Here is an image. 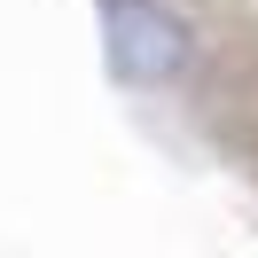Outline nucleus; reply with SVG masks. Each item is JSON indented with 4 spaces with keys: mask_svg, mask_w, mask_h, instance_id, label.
Segmentation results:
<instances>
[{
    "mask_svg": "<svg viewBox=\"0 0 258 258\" xmlns=\"http://www.w3.org/2000/svg\"><path fill=\"white\" fill-rule=\"evenodd\" d=\"M102 32H110V71L125 86H164L180 79V63H188V24L172 16V8H157V0H102Z\"/></svg>",
    "mask_w": 258,
    "mask_h": 258,
    "instance_id": "f257e3e1",
    "label": "nucleus"
}]
</instances>
